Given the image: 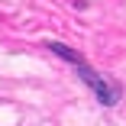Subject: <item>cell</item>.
Returning a JSON list of instances; mask_svg holds the SVG:
<instances>
[{
	"instance_id": "1",
	"label": "cell",
	"mask_w": 126,
	"mask_h": 126,
	"mask_svg": "<svg viewBox=\"0 0 126 126\" xmlns=\"http://www.w3.org/2000/svg\"><path fill=\"white\" fill-rule=\"evenodd\" d=\"M74 71H78L81 74V81L97 94V100H100V104H104V107H113L116 104V100H120V94H123V87L116 84V81H110V78H104V74H100V71H94L84 58L81 62H74Z\"/></svg>"
},
{
	"instance_id": "2",
	"label": "cell",
	"mask_w": 126,
	"mask_h": 126,
	"mask_svg": "<svg viewBox=\"0 0 126 126\" xmlns=\"http://www.w3.org/2000/svg\"><path fill=\"white\" fill-rule=\"evenodd\" d=\"M48 48H52V52H55V55H62L65 62H71V65H74V62H81V58H84L81 52H74V48H68L65 42H48Z\"/></svg>"
}]
</instances>
